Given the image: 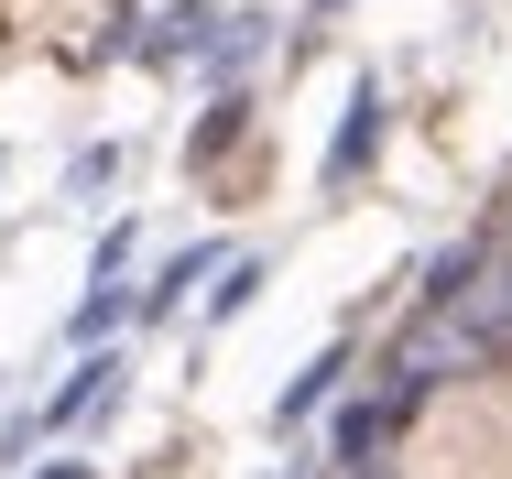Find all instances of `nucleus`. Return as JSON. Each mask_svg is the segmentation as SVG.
I'll return each instance as SVG.
<instances>
[{"label": "nucleus", "instance_id": "9b49d317", "mask_svg": "<svg viewBox=\"0 0 512 479\" xmlns=\"http://www.w3.org/2000/svg\"><path fill=\"white\" fill-rule=\"evenodd\" d=\"M316 11H338V0H316Z\"/></svg>", "mask_w": 512, "mask_h": 479}, {"label": "nucleus", "instance_id": "7ed1b4c3", "mask_svg": "<svg viewBox=\"0 0 512 479\" xmlns=\"http://www.w3.org/2000/svg\"><path fill=\"white\" fill-rule=\"evenodd\" d=\"M218 262H229V240H186V251H175V262L142 284V305H131V316H175L186 294H207V284H218Z\"/></svg>", "mask_w": 512, "mask_h": 479}, {"label": "nucleus", "instance_id": "9d476101", "mask_svg": "<svg viewBox=\"0 0 512 479\" xmlns=\"http://www.w3.org/2000/svg\"><path fill=\"white\" fill-rule=\"evenodd\" d=\"M44 479H88V458H66V469H44Z\"/></svg>", "mask_w": 512, "mask_h": 479}, {"label": "nucleus", "instance_id": "0eeeda50", "mask_svg": "<svg viewBox=\"0 0 512 479\" xmlns=\"http://www.w3.org/2000/svg\"><path fill=\"white\" fill-rule=\"evenodd\" d=\"M109 186H120V142H88V153L66 164V196H77V207H99Z\"/></svg>", "mask_w": 512, "mask_h": 479}, {"label": "nucleus", "instance_id": "f257e3e1", "mask_svg": "<svg viewBox=\"0 0 512 479\" xmlns=\"http://www.w3.org/2000/svg\"><path fill=\"white\" fill-rule=\"evenodd\" d=\"M404 403H414V382L393 392V403H349V414L327 425V458H338V479L382 469V447H393V425H404Z\"/></svg>", "mask_w": 512, "mask_h": 479}, {"label": "nucleus", "instance_id": "423d86ee", "mask_svg": "<svg viewBox=\"0 0 512 479\" xmlns=\"http://www.w3.org/2000/svg\"><path fill=\"white\" fill-rule=\"evenodd\" d=\"M120 327H131V294H120V284H99L88 305H77V349H109Z\"/></svg>", "mask_w": 512, "mask_h": 479}, {"label": "nucleus", "instance_id": "6e6552de", "mask_svg": "<svg viewBox=\"0 0 512 479\" xmlns=\"http://www.w3.org/2000/svg\"><path fill=\"white\" fill-rule=\"evenodd\" d=\"M251 294H262V251H251V262L229 251V262H218V284H207V305H218V316H240Z\"/></svg>", "mask_w": 512, "mask_h": 479}, {"label": "nucleus", "instance_id": "f03ea898", "mask_svg": "<svg viewBox=\"0 0 512 479\" xmlns=\"http://www.w3.org/2000/svg\"><path fill=\"white\" fill-rule=\"evenodd\" d=\"M371 153H382V88H349V120H338V142H327V196L360 186Z\"/></svg>", "mask_w": 512, "mask_h": 479}, {"label": "nucleus", "instance_id": "39448f33", "mask_svg": "<svg viewBox=\"0 0 512 479\" xmlns=\"http://www.w3.org/2000/svg\"><path fill=\"white\" fill-rule=\"evenodd\" d=\"M338 371H349V349H316L306 371H295V382H284V403H273V414H284V425H306L316 403H327V392H338Z\"/></svg>", "mask_w": 512, "mask_h": 479}, {"label": "nucleus", "instance_id": "20e7f679", "mask_svg": "<svg viewBox=\"0 0 512 479\" xmlns=\"http://www.w3.org/2000/svg\"><path fill=\"white\" fill-rule=\"evenodd\" d=\"M109 382H120V349H88V360H77V382H66L55 403H44V436H66V425H88V414L109 403Z\"/></svg>", "mask_w": 512, "mask_h": 479}, {"label": "nucleus", "instance_id": "1a4fd4ad", "mask_svg": "<svg viewBox=\"0 0 512 479\" xmlns=\"http://www.w3.org/2000/svg\"><path fill=\"white\" fill-rule=\"evenodd\" d=\"M120 273H131V229H109V240H99V262H88V284H120Z\"/></svg>", "mask_w": 512, "mask_h": 479}]
</instances>
